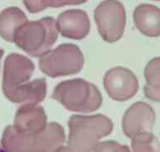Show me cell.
I'll list each match as a JSON object with an SVG mask.
<instances>
[{
  "label": "cell",
  "instance_id": "1",
  "mask_svg": "<svg viewBox=\"0 0 160 152\" xmlns=\"http://www.w3.org/2000/svg\"><path fill=\"white\" fill-rule=\"evenodd\" d=\"M65 140L62 126L50 122L42 132L37 134H22L8 126L2 135V145L7 152H57Z\"/></svg>",
  "mask_w": 160,
  "mask_h": 152
},
{
  "label": "cell",
  "instance_id": "2",
  "mask_svg": "<svg viewBox=\"0 0 160 152\" xmlns=\"http://www.w3.org/2000/svg\"><path fill=\"white\" fill-rule=\"evenodd\" d=\"M52 97L60 102L66 109L83 113L98 110L103 101L101 93L94 83L79 78L58 83L53 90Z\"/></svg>",
  "mask_w": 160,
  "mask_h": 152
},
{
  "label": "cell",
  "instance_id": "3",
  "mask_svg": "<svg viewBox=\"0 0 160 152\" xmlns=\"http://www.w3.org/2000/svg\"><path fill=\"white\" fill-rule=\"evenodd\" d=\"M57 21L52 17L27 21L17 29L13 42L32 57H41L51 50L58 40Z\"/></svg>",
  "mask_w": 160,
  "mask_h": 152
},
{
  "label": "cell",
  "instance_id": "4",
  "mask_svg": "<svg viewBox=\"0 0 160 152\" xmlns=\"http://www.w3.org/2000/svg\"><path fill=\"white\" fill-rule=\"evenodd\" d=\"M68 126L67 145L91 152L101 138L112 132L114 124L103 114L91 116L72 115L68 121Z\"/></svg>",
  "mask_w": 160,
  "mask_h": 152
},
{
  "label": "cell",
  "instance_id": "5",
  "mask_svg": "<svg viewBox=\"0 0 160 152\" xmlns=\"http://www.w3.org/2000/svg\"><path fill=\"white\" fill-rule=\"evenodd\" d=\"M84 55L77 45L62 44L40 57V70L51 78L77 74L83 68Z\"/></svg>",
  "mask_w": 160,
  "mask_h": 152
},
{
  "label": "cell",
  "instance_id": "6",
  "mask_svg": "<svg viewBox=\"0 0 160 152\" xmlns=\"http://www.w3.org/2000/svg\"><path fill=\"white\" fill-rule=\"evenodd\" d=\"M95 21L102 39L108 43L116 42L122 37L126 25V12L118 0H105L96 7Z\"/></svg>",
  "mask_w": 160,
  "mask_h": 152
},
{
  "label": "cell",
  "instance_id": "7",
  "mask_svg": "<svg viewBox=\"0 0 160 152\" xmlns=\"http://www.w3.org/2000/svg\"><path fill=\"white\" fill-rule=\"evenodd\" d=\"M105 91L113 100L124 102L139 91V81L130 69L117 66L109 69L103 78Z\"/></svg>",
  "mask_w": 160,
  "mask_h": 152
},
{
  "label": "cell",
  "instance_id": "8",
  "mask_svg": "<svg viewBox=\"0 0 160 152\" xmlns=\"http://www.w3.org/2000/svg\"><path fill=\"white\" fill-rule=\"evenodd\" d=\"M156 114L150 105L144 102L132 104L124 112L122 128L127 137L132 138L142 132H152Z\"/></svg>",
  "mask_w": 160,
  "mask_h": 152
},
{
  "label": "cell",
  "instance_id": "9",
  "mask_svg": "<svg viewBox=\"0 0 160 152\" xmlns=\"http://www.w3.org/2000/svg\"><path fill=\"white\" fill-rule=\"evenodd\" d=\"M35 65L28 57L18 53L8 55L4 61L2 90L27 83L32 76Z\"/></svg>",
  "mask_w": 160,
  "mask_h": 152
},
{
  "label": "cell",
  "instance_id": "10",
  "mask_svg": "<svg viewBox=\"0 0 160 152\" xmlns=\"http://www.w3.org/2000/svg\"><path fill=\"white\" fill-rule=\"evenodd\" d=\"M58 31L62 36L73 40H82L91 30L88 15L81 9H70L62 12L57 19Z\"/></svg>",
  "mask_w": 160,
  "mask_h": 152
},
{
  "label": "cell",
  "instance_id": "11",
  "mask_svg": "<svg viewBox=\"0 0 160 152\" xmlns=\"http://www.w3.org/2000/svg\"><path fill=\"white\" fill-rule=\"evenodd\" d=\"M48 125V116L42 106L25 104L18 109L12 127L22 134H37L42 132Z\"/></svg>",
  "mask_w": 160,
  "mask_h": 152
},
{
  "label": "cell",
  "instance_id": "12",
  "mask_svg": "<svg viewBox=\"0 0 160 152\" xmlns=\"http://www.w3.org/2000/svg\"><path fill=\"white\" fill-rule=\"evenodd\" d=\"M47 90V80L41 78L2 91L5 97L11 102L38 105L45 99Z\"/></svg>",
  "mask_w": 160,
  "mask_h": 152
},
{
  "label": "cell",
  "instance_id": "13",
  "mask_svg": "<svg viewBox=\"0 0 160 152\" xmlns=\"http://www.w3.org/2000/svg\"><path fill=\"white\" fill-rule=\"evenodd\" d=\"M134 25L141 33L148 37L160 36V8L153 4L142 3L133 13Z\"/></svg>",
  "mask_w": 160,
  "mask_h": 152
},
{
  "label": "cell",
  "instance_id": "14",
  "mask_svg": "<svg viewBox=\"0 0 160 152\" xmlns=\"http://www.w3.org/2000/svg\"><path fill=\"white\" fill-rule=\"evenodd\" d=\"M28 21L26 14L18 7L6 8L0 12V36L12 42L17 29Z\"/></svg>",
  "mask_w": 160,
  "mask_h": 152
},
{
  "label": "cell",
  "instance_id": "15",
  "mask_svg": "<svg viewBox=\"0 0 160 152\" xmlns=\"http://www.w3.org/2000/svg\"><path fill=\"white\" fill-rule=\"evenodd\" d=\"M146 83L143 86L145 97L153 102H160V57L150 59L144 68Z\"/></svg>",
  "mask_w": 160,
  "mask_h": 152
},
{
  "label": "cell",
  "instance_id": "16",
  "mask_svg": "<svg viewBox=\"0 0 160 152\" xmlns=\"http://www.w3.org/2000/svg\"><path fill=\"white\" fill-rule=\"evenodd\" d=\"M133 152H160V141L152 132H142L131 139Z\"/></svg>",
  "mask_w": 160,
  "mask_h": 152
},
{
  "label": "cell",
  "instance_id": "17",
  "mask_svg": "<svg viewBox=\"0 0 160 152\" xmlns=\"http://www.w3.org/2000/svg\"><path fill=\"white\" fill-rule=\"evenodd\" d=\"M88 0H23V4L29 12L38 13L48 7H61L67 5H79Z\"/></svg>",
  "mask_w": 160,
  "mask_h": 152
},
{
  "label": "cell",
  "instance_id": "18",
  "mask_svg": "<svg viewBox=\"0 0 160 152\" xmlns=\"http://www.w3.org/2000/svg\"><path fill=\"white\" fill-rule=\"evenodd\" d=\"M92 152H131L129 146L120 145L115 140H105L98 142L93 148Z\"/></svg>",
  "mask_w": 160,
  "mask_h": 152
},
{
  "label": "cell",
  "instance_id": "19",
  "mask_svg": "<svg viewBox=\"0 0 160 152\" xmlns=\"http://www.w3.org/2000/svg\"><path fill=\"white\" fill-rule=\"evenodd\" d=\"M57 152H88L86 151V150H81V149H78V148L73 147L72 145H62V147H60L58 150Z\"/></svg>",
  "mask_w": 160,
  "mask_h": 152
},
{
  "label": "cell",
  "instance_id": "20",
  "mask_svg": "<svg viewBox=\"0 0 160 152\" xmlns=\"http://www.w3.org/2000/svg\"><path fill=\"white\" fill-rule=\"evenodd\" d=\"M2 55H3V50L2 49H0V60H1V58H2Z\"/></svg>",
  "mask_w": 160,
  "mask_h": 152
},
{
  "label": "cell",
  "instance_id": "21",
  "mask_svg": "<svg viewBox=\"0 0 160 152\" xmlns=\"http://www.w3.org/2000/svg\"><path fill=\"white\" fill-rule=\"evenodd\" d=\"M0 152H7V151H5V150H3L2 149H1V148H0Z\"/></svg>",
  "mask_w": 160,
  "mask_h": 152
},
{
  "label": "cell",
  "instance_id": "22",
  "mask_svg": "<svg viewBox=\"0 0 160 152\" xmlns=\"http://www.w3.org/2000/svg\"><path fill=\"white\" fill-rule=\"evenodd\" d=\"M153 1H160V0H153Z\"/></svg>",
  "mask_w": 160,
  "mask_h": 152
}]
</instances>
